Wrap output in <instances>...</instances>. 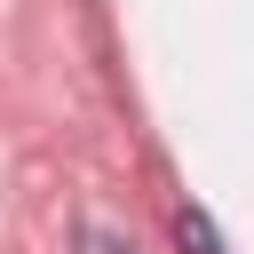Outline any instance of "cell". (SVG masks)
I'll return each mask as SVG.
<instances>
[{"label":"cell","instance_id":"cell-1","mask_svg":"<svg viewBox=\"0 0 254 254\" xmlns=\"http://www.w3.org/2000/svg\"><path fill=\"white\" fill-rule=\"evenodd\" d=\"M175 238H183V254H222V238H214V222H206L198 206L175 214Z\"/></svg>","mask_w":254,"mask_h":254},{"label":"cell","instance_id":"cell-2","mask_svg":"<svg viewBox=\"0 0 254 254\" xmlns=\"http://www.w3.org/2000/svg\"><path fill=\"white\" fill-rule=\"evenodd\" d=\"M95 254H135L127 238H111V230H95Z\"/></svg>","mask_w":254,"mask_h":254}]
</instances>
